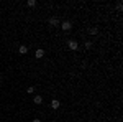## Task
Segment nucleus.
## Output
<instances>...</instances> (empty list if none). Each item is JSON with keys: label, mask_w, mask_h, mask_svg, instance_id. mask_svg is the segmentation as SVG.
Wrapping results in <instances>:
<instances>
[{"label": "nucleus", "mask_w": 123, "mask_h": 122, "mask_svg": "<svg viewBox=\"0 0 123 122\" xmlns=\"http://www.w3.org/2000/svg\"><path fill=\"white\" fill-rule=\"evenodd\" d=\"M0 81H2V76H0Z\"/></svg>", "instance_id": "4468645a"}, {"label": "nucleus", "mask_w": 123, "mask_h": 122, "mask_svg": "<svg viewBox=\"0 0 123 122\" xmlns=\"http://www.w3.org/2000/svg\"><path fill=\"white\" fill-rule=\"evenodd\" d=\"M67 46H69V50H72V51H77L79 45H77L76 40H69V41H67Z\"/></svg>", "instance_id": "7ed1b4c3"}, {"label": "nucleus", "mask_w": 123, "mask_h": 122, "mask_svg": "<svg viewBox=\"0 0 123 122\" xmlns=\"http://www.w3.org/2000/svg\"><path fill=\"white\" fill-rule=\"evenodd\" d=\"M59 27H61V30H64V31H71L72 30V22L71 20H64V22L59 23Z\"/></svg>", "instance_id": "f257e3e1"}, {"label": "nucleus", "mask_w": 123, "mask_h": 122, "mask_svg": "<svg viewBox=\"0 0 123 122\" xmlns=\"http://www.w3.org/2000/svg\"><path fill=\"white\" fill-rule=\"evenodd\" d=\"M92 48V41H85V50H90Z\"/></svg>", "instance_id": "f8f14e48"}, {"label": "nucleus", "mask_w": 123, "mask_h": 122, "mask_svg": "<svg viewBox=\"0 0 123 122\" xmlns=\"http://www.w3.org/2000/svg\"><path fill=\"white\" fill-rule=\"evenodd\" d=\"M33 122H41V121H39V119H33Z\"/></svg>", "instance_id": "ddd939ff"}, {"label": "nucleus", "mask_w": 123, "mask_h": 122, "mask_svg": "<svg viewBox=\"0 0 123 122\" xmlns=\"http://www.w3.org/2000/svg\"><path fill=\"white\" fill-rule=\"evenodd\" d=\"M36 3H38L36 0H28V2H26V5H28V7H36Z\"/></svg>", "instance_id": "1a4fd4ad"}, {"label": "nucleus", "mask_w": 123, "mask_h": 122, "mask_svg": "<svg viewBox=\"0 0 123 122\" xmlns=\"http://www.w3.org/2000/svg\"><path fill=\"white\" fill-rule=\"evenodd\" d=\"M59 23H61V22H59V18H56V17H51V18L48 20V25H49V27H59Z\"/></svg>", "instance_id": "f03ea898"}, {"label": "nucleus", "mask_w": 123, "mask_h": 122, "mask_svg": "<svg viewBox=\"0 0 123 122\" xmlns=\"http://www.w3.org/2000/svg\"><path fill=\"white\" fill-rule=\"evenodd\" d=\"M59 107H61V102H59L57 99H53V101H51V109L56 111V109H59Z\"/></svg>", "instance_id": "39448f33"}, {"label": "nucleus", "mask_w": 123, "mask_h": 122, "mask_svg": "<svg viewBox=\"0 0 123 122\" xmlns=\"http://www.w3.org/2000/svg\"><path fill=\"white\" fill-rule=\"evenodd\" d=\"M117 10H118V12H122V10H123V3H122V2L117 3Z\"/></svg>", "instance_id": "9d476101"}, {"label": "nucleus", "mask_w": 123, "mask_h": 122, "mask_svg": "<svg viewBox=\"0 0 123 122\" xmlns=\"http://www.w3.org/2000/svg\"><path fill=\"white\" fill-rule=\"evenodd\" d=\"M33 101H35V104H43V97H41V96H38V94H36V96H35V97H33Z\"/></svg>", "instance_id": "0eeeda50"}, {"label": "nucleus", "mask_w": 123, "mask_h": 122, "mask_svg": "<svg viewBox=\"0 0 123 122\" xmlns=\"http://www.w3.org/2000/svg\"><path fill=\"white\" fill-rule=\"evenodd\" d=\"M44 56V50H43V48H38V50H36V51H35V58H43Z\"/></svg>", "instance_id": "20e7f679"}, {"label": "nucleus", "mask_w": 123, "mask_h": 122, "mask_svg": "<svg viewBox=\"0 0 123 122\" xmlns=\"http://www.w3.org/2000/svg\"><path fill=\"white\" fill-rule=\"evenodd\" d=\"M26 93H28V94H35V87H33V86H30L28 89H26Z\"/></svg>", "instance_id": "9b49d317"}, {"label": "nucleus", "mask_w": 123, "mask_h": 122, "mask_svg": "<svg viewBox=\"0 0 123 122\" xmlns=\"http://www.w3.org/2000/svg\"><path fill=\"white\" fill-rule=\"evenodd\" d=\"M18 53L20 55H26V53H28V46H26V45H20Z\"/></svg>", "instance_id": "423d86ee"}, {"label": "nucleus", "mask_w": 123, "mask_h": 122, "mask_svg": "<svg viewBox=\"0 0 123 122\" xmlns=\"http://www.w3.org/2000/svg\"><path fill=\"white\" fill-rule=\"evenodd\" d=\"M87 31H89L90 35H97V33H98V28H97V27H90V28L87 30Z\"/></svg>", "instance_id": "6e6552de"}]
</instances>
